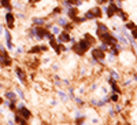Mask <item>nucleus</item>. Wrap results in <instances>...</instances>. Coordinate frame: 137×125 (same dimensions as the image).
<instances>
[{"label":"nucleus","instance_id":"obj_16","mask_svg":"<svg viewBox=\"0 0 137 125\" xmlns=\"http://www.w3.org/2000/svg\"><path fill=\"white\" fill-rule=\"evenodd\" d=\"M7 96L10 98V99H15V98H17V96H15V94H14V92H7Z\"/></svg>","mask_w":137,"mask_h":125},{"label":"nucleus","instance_id":"obj_1","mask_svg":"<svg viewBox=\"0 0 137 125\" xmlns=\"http://www.w3.org/2000/svg\"><path fill=\"white\" fill-rule=\"evenodd\" d=\"M100 38H102V41L106 43L107 45H114L116 43L115 38H114L111 35H108V32H107V33H104V35H102V36H100Z\"/></svg>","mask_w":137,"mask_h":125},{"label":"nucleus","instance_id":"obj_4","mask_svg":"<svg viewBox=\"0 0 137 125\" xmlns=\"http://www.w3.org/2000/svg\"><path fill=\"white\" fill-rule=\"evenodd\" d=\"M6 21H7V26L10 29H12L14 24H15V17L12 15V12H7L6 14Z\"/></svg>","mask_w":137,"mask_h":125},{"label":"nucleus","instance_id":"obj_19","mask_svg":"<svg viewBox=\"0 0 137 125\" xmlns=\"http://www.w3.org/2000/svg\"><path fill=\"white\" fill-rule=\"evenodd\" d=\"M111 99H113L114 102H116V100H118V96H116V95H113V96H111Z\"/></svg>","mask_w":137,"mask_h":125},{"label":"nucleus","instance_id":"obj_9","mask_svg":"<svg viewBox=\"0 0 137 125\" xmlns=\"http://www.w3.org/2000/svg\"><path fill=\"white\" fill-rule=\"evenodd\" d=\"M92 14H93V17L95 18H99V17H102V10H100V7H95V8H92Z\"/></svg>","mask_w":137,"mask_h":125},{"label":"nucleus","instance_id":"obj_20","mask_svg":"<svg viewBox=\"0 0 137 125\" xmlns=\"http://www.w3.org/2000/svg\"><path fill=\"white\" fill-rule=\"evenodd\" d=\"M30 3H37V1H40V0H29Z\"/></svg>","mask_w":137,"mask_h":125},{"label":"nucleus","instance_id":"obj_22","mask_svg":"<svg viewBox=\"0 0 137 125\" xmlns=\"http://www.w3.org/2000/svg\"><path fill=\"white\" fill-rule=\"evenodd\" d=\"M0 103H3V99H1V98H0Z\"/></svg>","mask_w":137,"mask_h":125},{"label":"nucleus","instance_id":"obj_12","mask_svg":"<svg viewBox=\"0 0 137 125\" xmlns=\"http://www.w3.org/2000/svg\"><path fill=\"white\" fill-rule=\"evenodd\" d=\"M85 40H86V41H88V43H89V44H91V45H92L93 43H95V38H93L92 36L89 35V33H86V35H85Z\"/></svg>","mask_w":137,"mask_h":125},{"label":"nucleus","instance_id":"obj_14","mask_svg":"<svg viewBox=\"0 0 137 125\" xmlns=\"http://www.w3.org/2000/svg\"><path fill=\"white\" fill-rule=\"evenodd\" d=\"M38 51H40V47H37V45H36V47H33V48L29 51V54H37Z\"/></svg>","mask_w":137,"mask_h":125},{"label":"nucleus","instance_id":"obj_3","mask_svg":"<svg viewBox=\"0 0 137 125\" xmlns=\"http://www.w3.org/2000/svg\"><path fill=\"white\" fill-rule=\"evenodd\" d=\"M92 56H93V59L102 61V59H104V51H103L102 48H93L92 50Z\"/></svg>","mask_w":137,"mask_h":125},{"label":"nucleus","instance_id":"obj_21","mask_svg":"<svg viewBox=\"0 0 137 125\" xmlns=\"http://www.w3.org/2000/svg\"><path fill=\"white\" fill-rule=\"evenodd\" d=\"M99 3H104V1H107V0H97Z\"/></svg>","mask_w":137,"mask_h":125},{"label":"nucleus","instance_id":"obj_2","mask_svg":"<svg viewBox=\"0 0 137 125\" xmlns=\"http://www.w3.org/2000/svg\"><path fill=\"white\" fill-rule=\"evenodd\" d=\"M17 114H19L21 117H23L25 120H29V118L32 117V113L29 110H27L26 107H23V106H19V109H18Z\"/></svg>","mask_w":137,"mask_h":125},{"label":"nucleus","instance_id":"obj_8","mask_svg":"<svg viewBox=\"0 0 137 125\" xmlns=\"http://www.w3.org/2000/svg\"><path fill=\"white\" fill-rule=\"evenodd\" d=\"M17 74H18V77H19L21 81H25V80H26V74H25V72L21 69V67H17Z\"/></svg>","mask_w":137,"mask_h":125},{"label":"nucleus","instance_id":"obj_6","mask_svg":"<svg viewBox=\"0 0 137 125\" xmlns=\"http://www.w3.org/2000/svg\"><path fill=\"white\" fill-rule=\"evenodd\" d=\"M116 11H118V7H116L115 4H110L108 8H107V15L111 18V17H114V15H115Z\"/></svg>","mask_w":137,"mask_h":125},{"label":"nucleus","instance_id":"obj_17","mask_svg":"<svg viewBox=\"0 0 137 125\" xmlns=\"http://www.w3.org/2000/svg\"><path fill=\"white\" fill-rule=\"evenodd\" d=\"M132 33H133V37H136L137 38V28L134 26L133 29H132Z\"/></svg>","mask_w":137,"mask_h":125},{"label":"nucleus","instance_id":"obj_18","mask_svg":"<svg viewBox=\"0 0 137 125\" xmlns=\"http://www.w3.org/2000/svg\"><path fill=\"white\" fill-rule=\"evenodd\" d=\"M126 28H129V29H133V28H134V24H132V22H130V24H127V25H126Z\"/></svg>","mask_w":137,"mask_h":125},{"label":"nucleus","instance_id":"obj_15","mask_svg":"<svg viewBox=\"0 0 137 125\" xmlns=\"http://www.w3.org/2000/svg\"><path fill=\"white\" fill-rule=\"evenodd\" d=\"M52 33H54V35H58V33H60V29H59L58 26H54V28H52Z\"/></svg>","mask_w":137,"mask_h":125},{"label":"nucleus","instance_id":"obj_5","mask_svg":"<svg viewBox=\"0 0 137 125\" xmlns=\"http://www.w3.org/2000/svg\"><path fill=\"white\" fill-rule=\"evenodd\" d=\"M58 40L60 43H66V41H70V35H68V32H62L59 33V37Z\"/></svg>","mask_w":137,"mask_h":125},{"label":"nucleus","instance_id":"obj_10","mask_svg":"<svg viewBox=\"0 0 137 125\" xmlns=\"http://www.w3.org/2000/svg\"><path fill=\"white\" fill-rule=\"evenodd\" d=\"M33 24H36V25H44L45 24V19H43V18H33Z\"/></svg>","mask_w":137,"mask_h":125},{"label":"nucleus","instance_id":"obj_13","mask_svg":"<svg viewBox=\"0 0 137 125\" xmlns=\"http://www.w3.org/2000/svg\"><path fill=\"white\" fill-rule=\"evenodd\" d=\"M15 121H17L18 124H25V122H26V120H25L23 117H21L19 114H17V117H15Z\"/></svg>","mask_w":137,"mask_h":125},{"label":"nucleus","instance_id":"obj_7","mask_svg":"<svg viewBox=\"0 0 137 125\" xmlns=\"http://www.w3.org/2000/svg\"><path fill=\"white\" fill-rule=\"evenodd\" d=\"M104 33H107V26L103 24H99L97 25V35L102 36V35H104Z\"/></svg>","mask_w":137,"mask_h":125},{"label":"nucleus","instance_id":"obj_11","mask_svg":"<svg viewBox=\"0 0 137 125\" xmlns=\"http://www.w3.org/2000/svg\"><path fill=\"white\" fill-rule=\"evenodd\" d=\"M0 3H1V6L6 8H8V10H11V6H10V0H0Z\"/></svg>","mask_w":137,"mask_h":125}]
</instances>
